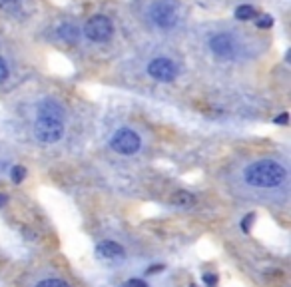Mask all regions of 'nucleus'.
Returning a JSON list of instances; mask_svg holds the SVG:
<instances>
[{"instance_id":"obj_18","label":"nucleus","mask_w":291,"mask_h":287,"mask_svg":"<svg viewBox=\"0 0 291 287\" xmlns=\"http://www.w3.org/2000/svg\"><path fill=\"white\" fill-rule=\"evenodd\" d=\"M8 74H10V70H8V64H6V60L0 56V82H4V80L8 78Z\"/></svg>"},{"instance_id":"obj_19","label":"nucleus","mask_w":291,"mask_h":287,"mask_svg":"<svg viewBox=\"0 0 291 287\" xmlns=\"http://www.w3.org/2000/svg\"><path fill=\"white\" fill-rule=\"evenodd\" d=\"M124 287H148V283L142 281V279H130V281L124 283Z\"/></svg>"},{"instance_id":"obj_8","label":"nucleus","mask_w":291,"mask_h":287,"mask_svg":"<svg viewBox=\"0 0 291 287\" xmlns=\"http://www.w3.org/2000/svg\"><path fill=\"white\" fill-rule=\"evenodd\" d=\"M64 116V108L52 100V98H46L40 106H38V118H56V120H62Z\"/></svg>"},{"instance_id":"obj_6","label":"nucleus","mask_w":291,"mask_h":287,"mask_svg":"<svg viewBox=\"0 0 291 287\" xmlns=\"http://www.w3.org/2000/svg\"><path fill=\"white\" fill-rule=\"evenodd\" d=\"M208 46L212 50V54H216L218 58H223V60H231L238 52V44L234 40L231 34L227 32H218L214 34L210 40H208Z\"/></svg>"},{"instance_id":"obj_7","label":"nucleus","mask_w":291,"mask_h":287,"mask_svg":"<svg viewBox=\"0 0 291 287\" xmlns=\"http://www.w3.org/2000/svg\"><path fill=\"white\" fill-rule=\"evenodd\" d=\"M148 74L158 82H173L178 78V66L170 58H154L148 64Z\"/></svg>"},{"instance_id":"obj_4","label":"nucleus","mask_w":291,"mask_h":287,"mask_svg":"<svg viewBox=\"0 0 291 287\" xmlns=\"http://www.w3.org/2000/svg\"><path fill=\"white\" fill-rule=\"evenodd\" d=\"M34 136L40 144H56L64 136V122L56 118H38L34 122Z\"/></svg>"},{"instance_id":"obj_21","label":"nucleus","mask_w":291,"mask_h":287,"mask_svg":"<svg viewBox=\"0 0 291 287\" xmlns=\"http://www.w3.org/2000/svg\"><path fill=\"white\" fill-rule=\"evenodd\" d=\"M287 120H289V116H287V112H283L281 116H277V118L273 120V124H279V126H285V124H287Z\"/></svg>"},{"instance_id":"obj_9","label":"nucleus","mask_w":291,"mask_h":287,"mask_svg":"<svg viewBox=\"0 0 291 287\" xmlns=\"http://www.w3.org/2000/svg\"><path fill=\"white\" fill-rule=\"evenodd\" d=\"M96 253L106 260H116V257H124V247L114 241H102L96 247Z\"/></svg>"},{"instance_id":"obj_11","label":"nucleus","mask_w":291,"mask_h":287,"mask_svg":"<svg viewBox=\"0 0 291 287\" xmlns=\"http://www.w3.org/2000/svg\"><path fill=\"white\" fill-rule=\"evenodd\" d=\"M171 204L180 206V208H192L195 204V197L190 191H176L173 197H171Z\"/></svg>"},{"instance_id":"obj_3","label":"nucleus","mask_w":291,"mask_h":287,"mask_svg":"<svg viewBox=\"0 0 291 287\" xmlns=\"http://www.w3.org/2000/svg\"><path fill=\"white\" fill-rule=\"evenodd\" d=\"M84 36L96 44H104L114 36V24L104 14H94L84 24Z\"/></svg>"},{"instance_id":"obj_16","label":"nucleus","mask_w":291,"mask_h":287,"mask_svg":"<svg viewBox=\"0 0 291 287\" xmlns=\"http://www.w3.org/2000/svg\"><path fill=\"white\" fill-rule=\"evenodd\" d=\"M253 219H255V214H247L245 217H243V219H242V229H243V232H249V229H251Z\"/></svg>"},{"instance_id":"obj_1","label":"nucleus","mask_w":291,"mask_h":287,"mask_svg":"<svg viewBox=\"0 0 291 287\" xmlns=\"http://www.w3.org/2000/svg\"><path fill=\"white\" fill-rule=\"evenodd\" d=\"M287 178V169L275 160H259L245 167L243 180L253 188H275Z\"/></svg>"},{"instance_id":"obj_13","label":"nucleus","mask_w":291,"mask_h":287,"mask_svg":"<svg viewBox=\"0 0 291 287\" xmlns=\"http://www.w3.org/2000/svg\"><path fill=\"white\" fill-rule=\"evenodd\" d=\"M26 178V167L24 166H14L10 169V180L14 182V184H20V182H24Z\"/></svg>"},{"instance_id":"obj_12","label":"nucleus","mask_w":291,"mask_h":287,"mask_svg":"<svg viewBox=\"0 0 291 287\" xmlns=\"http://www.w3.org/2000/svg\"><path fill=\"white\" fill-rule=\"evenodd\" d=\"M257 16H259L257 10H255L253 6H249V4H242V6L236 8V18H238V20L247 22V20H253V18H257Z\"/></svg>"},{"instance_id":"obj_17","label":"nucleus","mask_w":291,"mask_h":287,"mask_svg":"<svg viewBox=\"0 0 291 287\" xmlns=\"http://www.w3.org/2000/svg\"><path fill=\"white\" fill-rule=\"evenodd\" d=\"M203 283L208 287H218V275L216 273H206L203 275Z\"/></svg>"},{"instance_id":"obj_14","label":"nucleus","mask_w":291,"mask_h":287,"mask_svg":"<svg viewBox=\"0 0 291 287\" xmlns=\"http://www.w3.org/2000/svg\"><path fill=\"white\" fill-rule=\"evenodd\" d=\"M36 287H70V285L66 281H62V279H44Z\"/></svg>"},{"instance_id":"obj_10","label":"nucleus","mask_w":291,"mask_h":287,"mask_svg":"<svg viewBox=\"0 0 291 287\" xmlns=\"http://www.w3.org/2000/svg\"><path fill=\"white\" fill-rule=\"evenodd\" d=\"M80 28L78 26H74L72 22H64L58 26V36L64 40V42H68V44H74V42H78V38H80Z\"/></svg>"},{"instance_id":"obj_2","label":"nucleus","mask_w":291,"mask_h":287,"mask_svg":"<svg viewBox=\"0 0 291 287\" xmlns=\"http://www.w3.org/2000/svg\"><path fill=\"white\" fill-rule=\"evenodd\" d=\"M150 20L162 30H171L178 24V4L173 0H158L150 6Z\"/></svg>"},{"instance_id":"obj_15","label":"nucleus","mask_w":291,"mask_h":287,"mask_svg":"<svg viewBox=\"0 0 291 287\" xmlns=\"http://www.w3.org/2000/svg\"><path fill=\"white\" fill-rule=\"evenodd\" d=\"M255 24H257V28H271L273 26V18L269 14H261L259 18H255Z\"/></svg>"},{"instance_id":"obj_23","label":"nucleus","mask_w":291,"mask_h":287,"mask_svg":"<svg viewBox=\"0 0 291 287\" xmlns=\"http://www.w3.org/2000/svg\"><path fill=\"white\" fill-rule=\"evenodd\" d=\"M190 287H195V285H190Z\"/></svg>"},{"instance_id":"obj_22","label":"nucleus","mask_w":291,"mask_h":287,"mask_svg":"<svg viewBox=\"0 0 291 287\" xmlns=\"http://www.w3.org/2000/svg\"><path fill=\"white\" fill-rule=\"evenodd\" d=\"M4 204H6V195H4V193H0V210L4 208Z\"/></svg>"},{"instance_id":"obj_5","label":"nucleus","mask_w":291,"mask_h":287,"mask_svg":"<svg viewBox=\"0 0 291 287\" xmlns=\"http://www.w3.org/2000/svg\"><path fill=\"white\" fill-rule=\"evenodd\" d=\"M110 146H112L114 152H118L122 156H132V154H136V152L140 150L142 140H140V136H138L134 130L122 128V130H118V132L112 136Z\"/></svg>"},{"instance_id":"obj_20","label":"nucleus","mask_w":291,"mask_h":287,"mask_svg":"<svg viewBox=\"0 0 291 287\" xmlns=\"http://www.w3.org/2000/svg\"><path fill=\"white\" fill-rule=\"evenodd\" d=\"M160 271H164V265H152V267L146 269V275H156Z\"/></svg>"}]
</instances>
